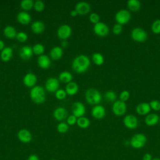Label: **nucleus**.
Returning a JSON list of instances; mask_svg holds the SVG:
<instances>
[{
  "mask_svg": "<svg viewBox=\"0 0 160 160\" xmlns=\"http://www.w3.org/2000/svg\"><path fill=\"white\" fill-rule=\"evenodd\" d=\"M90 64V59L86 55L79 54L72 61V68L76 72L82 73L88 69Z\"/></svg>",
  "mask_w": 160,
  "mask_h": 160,
  "instance_id": "f257e3e1",
  "label": "nucleus"
},
{
  "mask_svg": "<svg viewBox=\"0 0 160 160\" xmlns=\"http://www.w3.org/2000/svg\"><path fill=\"white\" fill-rule=\"evenodd\" d=\"M30 97L32 101L36 104H41L46 100V92L41 86H34L30 91Z\"/></svg>",
  "mask_w": 160,
  "mask_h": 160,
  "instance_id": "f03ea898",
  "label": "nucleus"
},
{
  "mask_svg": "<svg viewBox=\"0 0 160 160\" xmlns=\"http://www.w3.org/2000/svg\"><path fill=\"white\" fill-rule=\"evenodd\" d=\"M86 101L91 105H98L102 99V96L100 92L96 88H89L85 93Z\"/></svg>",
  "mask_w": 160,
  "mask_h": 160,
  "instance_id": "7ed1b4c3",
  "label": "nucleus"
},
{
  "mask_svg": "<svg viewBox=\"0 0 160 160\" xmlns=\"http://www.w3.org/2000/svg\"><path fill=\"white\" fill-rule=\"evenodd\" d=\"M147 138L144 134L137 133L132 136L129 141V144L132 148L139 149L142 148L145 146Z\"/></svg>",
  "mask_w": 160,
  "mask_h": 160,
  "instance_id": "20e7f679",
  "label": "nucleus"
},
{
  "mask_svg": "<svg viewBox=\"0 0 160 160\" xmlns=\"http://www.w3.org/2000/svg\"><path fill=\"white\" fill-rule=\"evenodd\" d=\"M131 38L136 42H143L147 40L148 33L141 28H134L131 33Z\"/></svg>",
  "mask_w": 160,
  "mask_h": 160,
  "instance_id": "39448f33",
  "label": "nucleus"
},
{
  "mask_svg": "<svg viewBox=\"0 0 160 160\" xmlns=\"http://www.w3.org/2000/svg\"><path fill=\"white\" fill-rule=\"evenodd\" d=\"M131 15L130 12L126 9H121L115 14V20L118 24L121 25L126 24L131 20Z\"/></svg>",
  "mask_w": 160,
  "mask_h": 160,
  "instance_id": "423d86ee",
  "label": "nucleus"
},
{
  "mask_svg": "<svg viewBox=\"0 0 160 160\" xmlns=\"http://www.w3.org/2000/svg\"><path fill=\"white\" fill-rule=\"evenodd\" d=\"M127 106L125 102L121 101L120 100H117L112 104V111L117 116H121L125 114L126 112Z\"/></svg>",
  "mask_w": 160,
  "mask_h": 160,
  "instance_id": "0eeeda50",
  "label": "nucleus"
},
{
  "mask_svg": "<svg viewBox=\"0 0 160 160\" xmlns=\"http://www.w3.org/2000/svg\"><path fill=\"white\" fill-rule=\"evenodd\" d=\"M93 30L94 33L100 37L106 36L109 32L108 25L103 22H99L97 24H94L93 27Z\"/></svg>",
  "mask_w": 160,
  "mask_h": 160,
  "instance_id": "6e6552de",
  "label": "nucleus"
},
{
  "mask_svg": "<svg viewBox=\"0 0 160 160\" xmlns=\"http://www.w3.org/2000/svg\"><path fill=\"white\" fill-rule=\"evenodd\" d=\"M123 124L128 129H134L138 126V119L132 114H128L124 118Z\"/></svg>",
  "mask_w": 160,
  "mask_h": 160,
  "instance_id": "1a4fd4ad",
  "label": "nucleus"
},
{
  "mask_svg": "<svg viewBox=\"0 0 160 160\" xmlns=\"http://www.w3.org/2000/svg\"><path fill=\"white\" fill-rule=\"evenodd\" d=\"M71 32L72 29L69 25L62 24L58 28L57 31V35L60 39L65 40L70 37Z\"/></svg>",
  "mask_w": 160,
  "mask_h": 160,
  "instance_id": "9d476101",
  "label": "nucleus"
},
{
  "mask_svg": "<svg viewBox=\"0 0 160 160\" xmlns=\"http://www.w3.org/2000/svg\"><path fill=\"white\" fill-rule=\"evenodd\" d=\"M59 82L56 78H49L48 79L45 83L46 89L50 92H53L59 89Z\"/></svg>",
  "mask_w": 160,
  "mask_h": 160,
  "instance_id": "9b49d317",
  "label": "nucleus"
},
{
  "mask_svg": "<svg viewBox=\"0 0 160 160\" xmlns=\"http://www.w3.org/2000/svg\"><path fill=\"white\" fill-rule=\"evenodd\" d=\"M71 109L72 114L78 118L83 116L86 112V108L81 102H75L73 103Z\"/></svg>",
  "mask_w": 160,
  "mask_h": 160,
  "instance_id": "f8f14e48",
  "label": "nucleus"
},
{
  "mask_svg": "<svg viewBox=\"0 0 160 160\" xmlns=\"http://www.w3.org/2000/svg\"><path fill=\"white\" fill-rule=\"evenodd\" d=\"M19 140L23 143H29L31 141L32 136L31 132L26 129H20L18 132Z\"/></svg>",
  "mask_w": 160,
  "mask_h": 160,
  "instance_id": "ddd939ff",
  "label": "nucleus"
},
{
  "mask_svg": "<svg viewBox=\"0 0 160 160\" xmlns=\"http://www.w3.org/2000/svg\"><path fill=\"white\" fill-rule=\"evenodd\" d=\"M91 115L96 119H102L106 115V109L101 105H95L91 110Z\"/></svg>",
  "mask_w": 160,
  "mask_h": 160,
  "instance_id": "4468645a",
  "label": "nucleus"
},
{
  "mask_svg": "<svg viewBox=\"0 0 160 160\" xmlns=\"http://www.w3.org/2000/svg\"><path fill=\"white\" fill-rule=\"evenodd\" d=\"M75 10L81 15L88 14L91 10V6L89 3L84 1L78 2L75 6Z\"/></svg>",
  "mask_w": 160,
  "mask_h": 160,
  "instance_id": "2eb2a0df",
  "label": "nucleus"
},
{
  "mask_svg": "<svg viewBox=\"0 0 160 160\" xmlns=\"http://www.w3.org/2000/svg\"><path fill=\"white\" fill-rule=\"evenodd\" d=\"M37 82V77L32 72L27 73L23 78L24 84L29 88H33Z\"/></svg>",
  "mask_w": 160,
  "mask_h": 160,
  "instance_id": "dca6fc26",
  "label": "nucleus"
},
{
  "mask_svg": "<svg viewBox=\"0 0 160 160\" xmlns=\"http://www.w3.org/2000/svg\"><path fill=\"white\" fill-rule=\"evenodd\" d=\"M33 54L32 48L29 46H22L19 51V56L24 60H29Z\"/></svg>",
  "mask_w": 160,
  "mask_h": 160,
  "instance_id": "f3484780",
  "label": "nucleus"
},
{
  "mask_svg": "<svg viewBox=\"0 0 160 160\" xmlns=\"http://www.w3.org/2000/svg\"><path fill=\"white\" fill-rule=\"evenodd\" d=\"M136 110V112L139 115L144 116L149 114L151 109L149 103L141 102L137 105Z\"/></svg>",
  "mask_w": 160,
  "mask_h": 160,
  "instance_id": "a211bd4d",
  "label": "nucleus"
},
{
  "mask_svg": "<svg viewBox=\"0 0 160 160\" xmlns=\"http://www.w3.org/2000/svg\"><path fill=\"white\" fill-rule=\"evenodd\" d=\"M144 122L148 126H154L159 122V117L156 113H149L146 115Z\"/></svg>",
  "mask_w": 160,
  "mask_h": 160,
  "instance_id": "6ab92c4d",
  "label": "nucleus"
},
{
  "mask_svg": "<svg viewBox=\"0 0 160 160\" xmlns=\"http://www.w3.org/2000/svg\"><path fill=\"white\" fill-rule=\"evenodd\" d=\"M37 62L39 66L42 69L49 68L51 64L50 58L46 54H42L41 56H39Z\"/></svg>",
  "mask_w": 160,
  "mask_h": 160,
  "instance_id": "aec40b11",
  "label": "nucleus"
},
{
  "mask_svg": "<svg viewBox=\"0 0 160 160\" xmlns=\"http://www.w3.org/2000/svg\"><path fill=\"white\" fill-rule=\"evenodd\" d=\"M54 117L58 121L64 120L67 118L68 112L63 107H58L54 111Z\"/></svg>",
  "mask_w": 160,
  "mask_h": 160,
  "instance_id": "412c9836",
  "label": "nucleus"
},
{
  "mask_svg": "<svg viewBox=\"0 0 160 160\" xmlns=\"http://www.w3.org/2000/svg\"><path fill=\"white\" fill-rule=\"evenodd\" d=\"M17 20L22 24H28L31 22V17L28 12L21 11L17 15Z\"/></svg>",
  "mask_w": 160,
  "mask_h": 160,
  "instance_id": "4be33fe9",
  "label": "nucleus"
},
{
  "mask_svg": "<svg viewBox=\"0 0 160 160\" xmlns=\"http://www.w3.org/2000/svg\"><path fill=\"white\" fill-rule=\"evenodd\" d=\"M13 55L12 49L11 47H6L4 48L1 52V59L2 61L8 62L11 60Z\"/></svg>",
  "mask_w": 160,
  "mask_h": 160,
  "instance_id": "5701e85b",
  "label": "nucleus"
},
{
  "mask_svg": "<svg viewBox=\"0 0 160 160\" xmlns=\"http://www.w3.org/2000/svg\"><path fill=\"white\" fill-rule=\"evenodd\" d=\"M31 28L33 32L36 34H40L44 31L45 26L42 21H36L32 22L31 26Z\"/></svg>",
  "mask_w": 160,
  "mask_h": 160,
  "instance_id": "b1692460",
  "label": "nucleus"
},
{
  "mask_svg": "<svg viewBox=\"0 0 160 160\" xmlns=\"http://www.w3.org/2000/svg\"><path fill=\"white\" fill-rule=\"evenodd\" d=\"M78 89H79V87H78V84L76 82H72V81L68 83L65 88V91H66L67 94L70 95V96L76 94L78 92Z\"/></svg>",
  "mask_w": 160,
  "mask_h": 160,
  "instance_id": "393cba45",
  "label": "nucleus"
},
{
  "mask_svg": "<svg viewBox=\"0 0 160 160\" xmlns=\"http://www.w3.org/2000/svg\"><path fill=\"white\" fill-rule=\"evenodd\" d=\"M63 54V50L61 47L55 46L52 48L50 51V56L53 60H58L61 59Z\"/></svg>",
  "mask_w": 160,
  "mask_h": 160,
  "instance_id": "a878e982",
  "label": "nucleus"
},
{
  "mask_svg": "<svg viewBox=\"0 0 160 160\" xmlns=\"http://www.w3.org/2000/svg\"><path fill=\"white\" fill-rule=\"evenodd\" d=\"M127 6L130 11L137 12L140 10L141 3L139 0H129L127 2Z\"/></svg>",
  "mask_w": 160,
  "mask_h": 160,
  "instance_id": "bb28decb",
  "label": "nucleus"
},
{
  "mask_svg": "<svg viewBox=\"0 0 160 160\" xmlns=\"http://www.w3.org/2000/svg\"><path fill=\"white\" fill-rule=\"evenodd\" d=\"M4 34L9 39H12L16 37L17 32L16 29L11 26H7L4 29Z\"/></svg>",
  "mask_w": 160,
  "mask_h": 160,
  "instance_id": "cd10ccee",
  "label": "nucleus"
},
{
  "mask_svg": "<svg viewBox=\"0 0 160 160\" xmlns=\"http://www.w3.org/2000/svg\"><path fill=\"white\" fill-rule=\"evenodd\" d=\"M59 79L61 81L68 84L71 82L72 79V75L69 71H62L59 74Z\"/></svg>",
  "mask_w": 160,
  "mask_h": 160,
  "instance_id": "c85d7f7f",
  "label": "nucleus"
},
{
  "mask_svg": "<svg viewBox=\"0 0 160 160\" xmlns=\"http://www.w3.org/2000/svg\"><path fill=\"white\" fill-rule=\"evenodd\" d=\"M76 123L79 128H81L82 129H86L89 126L90 121L88 118L82 116V117L78 118Z\"/></svg>",
  "mask_w": 160,
  "mask_h": 160,
  "instance_id": "c756f323",
  "label": "nucleus"
},
{
  "mask_svg": "<svg viewBox=\"0 0 160 160\" xmlns=\"http://www.w3.org/2000/svg\"><path fill=\"white\" fill-rule=\"evenodd\" d=\"M92 60L95 64L101 66L104 63V58L102 54L99 52H95L92 56Z\"/></svg>",
  "mask_w": 160,
  "mask_h": 160,
  "instance_id": "7c9ffc66",
  "label": "nucleus"
},
{
  "mask_svg": "<svg viewBox=\"0 0 160 160\" xmlns=\"http://www.w3.org/2000/svg\"><path fill=\"white\" fill-rule=\"evenodd\" d=\"M104 99L107 102H114L116 101L117 96L115 92L112 91H108L104 94Z\"/></svg>",
  "mask_w": 160,
  "mask_h": 160,
  "instance_id": "2f4dec72",
  "label": "nucleus"
},
{
  "mask_svg": "<svg viewBox=\"0 0 160 160\" xmlns=\"http://www.w3.org/2000/svg\"><path fill=\"white\" fill-rule=\"evenodd\" d=\"M21 8L26 11H29L34 7V2L32 0H22L20 2Z\"/></svg>",
  "mask_w": 160,
  "mask_h": 160,
  "instance_id": "473e14b6",
  "label": "nucleus"
},
{
  "mask_svg": "<svg viewBox=\"0 0 160 160\" xmlns=\"http://www.w3.org/2000/svg\"><path fill=\"white\" fill-rule=\"evenodd\" d=\"M32 48L33 53H34L36 55L41 56L43 54V52H44V47L41 43L35 44Z\"/></svg>",
  "mask_w": 160,
  "mask_h": 160,
  "instance_id": "72a5a7b5",
  "label": "nucleus"
},
{
  "mask_svg": "<svg viewBox=\"0 0 160 160\" xmlns=\"http://www.w3.org/2000/svg\"><path fill=\"white\" fill-rule=\"evenodd\" d=\"M57 130L59 133H66L69 130V125L66 122H61L58 124Z\"/></svg>",
  "mask_w": 160,
  "mask_h": 160,
  "instance_id": "f704fd0d",
  "label": "nucleus"
},
{
  "mask_svg": "<svg viewBox=\"0 0 160 160\" xmlns=\"http://www.w3.org/2000/svg\"><path fill=\"white\" fill-rule=\"evenodd\" d=\"M151 30L154 34H160V19H156L152 23Z\"/></svg>",
  "mask_w": 160,
  "mask_h": 160,
  "instance_id": "c9c22d12",
  "label": "nucleus"
},
{
  "mask_svg": "<svg viewBox=\"0 0 160 160\" xmlns=\"http://www.w3.org/2000/svg\"><path fill=\"white\" fill-rule=\"evenodd\" d=\"M45 4L43 1L41 0H37L34 2V8L38 12H41L44 9Z\"/></svg>",
  "mask_w": 160,
  "mask_h": 160,
  "instance_id": "e433bc0d",
  "label": "nucleus"
},
{
  "mask_svg": "<svg viewBox=\"0 0 160 160\" xmlns=\"http://www.w3.org/2000/svg\"><path fill=\"white\" fill-rule=\"evenodd\" d=\"M66 95H67V93H66V91L62 89H59L55 92L56 98L59 100L64 99L66 97Z\"/></svg>",
  "mask_w": 160,
  "mask_h": 160,
  "instance_id": "4c0bfd02",
  "label": "nucleus"
},
{
  "mask_svg": "<svg viewBox=\"0 0 160 160\" xmlns=\"http://www.w3.org/2000/svg\"><path fill=\"white\" fill-rule=\"evenodd\" d=\"M130 98V92L127 90L122 91L119 94V100L123 102H126Z\"/></svg>",
  "mask_w": 160,
  "mask_h": 160,
  "instance_id": "58836bf2",
  "label": "nucleus"
},
{
  "mask_svg": "<svg viewBox=\"0 0 160 160\" xmlns=\"http://www.w3.org/2000/svg\"><path fill=\"white\" fill-rule=\"evenodd\" d=\"M16 38L18 39V41H19V42H26L27 41L28 35L24 32H19L17 33V35H16Z\"/></svg>",
  "mask_w": 160,
  "mask_h": 160,
  "instance_id": "ea45409f",
  "label": "nucleus"
},
{
  "mask_svg": "<svg viewBox=\"0 0 160 160\" xmlns=\"http://www.w3.org/2000/svg\"><path fill=\"white\" fill-rule=\"evenodd\" d=\"M149 105L151 109L156 111L160 110V101L158 100H152L151 101H150Z\"/></svg>",
  "mask_w": 160,
  "mask_h": 160,
  "instance_id": "a19ab883",
  "label": "nucleus"
},
{
  "mask_svg": "<svg viewBox=\"0 0 160 160\" xmlns=\"http://www.w3.org/2000/svg\"><path fill=\"white\" fill-rule=\"evenodd\" d=\"M89 21L92 22V23H93V24H97L98 22H100L99 21V20H100V17H99V16L98 15V14H97V13H96V12H92V13H91L90 15H89Z\"/></svg>",
  "mask_w": 160,
  "mask_h": 160,
  "instance_id": "79ce46f5",
  "label": "nucleus"
},
{
  "mask_svg": "<svg viewBox=\"0 0 160 160\" xmlns=\"http://www.w3.org/2000/svg\"><path fill=\"white\" fill-rule=\"evenodd\" d=\"M122 31V25L119 24H116L114 25L112 28V32L115 35H119L120 34Z\"/></svg>",
  "mask_w": 160,
  "mask_h": 160,
  "instance_id": "37998d69",
  "label": "nucleus"
},
{
  "mask_svg": "<svg viewBox=\"0 0 160 160\" xmlns=\"http://www.w3.org/2000/svg\"><path fill=\"white\" fill-rule=\"evenodd\" d=\"M77 119H78L77 117H76L73 114L70 115L67 118V124L71 126L74 125L77 122Z\"/></svg>",
  "mask_w": 160,
  "mask_h": 160,
  "instance_id": "c03bdc74",
  "label": "nucleus"
},
{
  "mask_svg": "<svg viewBox=\"0 0 160 160\" xmlns=\"http://www.w3.org/2000/svg\"><path fill=\"white\" fill-rule=\"evenodd\" d=\"M152 158L151 154L147 152L145 153L142 156V160H152Z\"/></svg>",
  "mask_w": 160,
  "mask_h": 160,
  "instance_id": "a18cd8bd",
  "label": "nucleus"
},
{
  "mask_svg": "<svg viewBox=\"0 0 160 160\" xmlns=\"http://www.w3.org/2000/svg\"><path fill=\"white\" fill-rule=\"evenodd\" d=\"M27 160H39V159L36 154H31L29 156Z\"/></svg>",
  "mask_w": 160,
  "mask_h": 160,
  "instance_id": "49530a36",
  "label": "nucleus"
},
{
  "mask_svg": "<svg viewBox=\"0 0 160 160\" xmlns=\"http://www.w3.org/2000/svg\"><path fill=\"white\" fill-rule=\"evenodd\" d=\"M78 14V12L75 9L72 10V11L70 12V15H71V16H72V17H75V16H76Z\"/></svg>",
  "mask_w": 160,
  "mask_h": 160,
  "instance_id": "de8ad7c7",
  "label": "nucleus"
},
{
  "mask_svg": "<svg viewBox=\"0 0 160 160\" xmlns=\"http://www.w3.org/2000/svg\"><path fill=\"white\" fill-rule=\"evenodd\" d=\"M4 48V42L0 39V51H2Z\"/></svg>",
  "mask_w": 160,
  "mask_h": 160,
  "instance_id": "09e8293b",
  "label": "nucleus"
},
{
  "mask_svg": "<svg viewBox=\"0 0 160 160\" xmlns=\"http://www.w3.org/2000/svg\"><path fill=\"white\" fill-rule=\"evenodd\" d=\"M61 45H62V46H63V47H66V46L68 45L67 41H66L65 40H63V41H62V42H61Z\"/></svg>",
  "mask_w": 160,
  "mask_h": 160,
  "instance_id": "8fccbe9b",
  "label": "nucleus"
},
{
  "mask_svg": "<svg viewBox=\"0 0 160 160\" xmlns=\"http://www.w3.org/2000/svg\"><path fill=\"white\" fill-rule=\"evenodd\" d=\"M152 160H160V158H152Z\"/></svg>",
  "mask_w": 160,
  "mask_h": 160,
  "instance_id": "3c124183",
  "label": "nucleus"
},
{
  "mask_svg": "<svg viewBox=\"0 0 160 160\" xmlns=\"http://www.w3.org/2000/svg\"><path fill=\"white\" fill-rule=\"evenodd\" d=\"M51 160H57V159H51Z\"/></svg>",
  "mask_w": 160,
  "mask_h": 160,
  "instance_id": "603ef678",
  "label": "nucleus"
},
{
  "mask_svg": "<svg viewBox=\"0 0 160 160\" xmlns=\"http://www.w3.org/2000/svg\"><path fill=\"white\" fill-rule=\"evenodd\" d=\"M159 122H160V118H159Z\"/></svg>",
  "mask_w": 160,
  "mask_h": 160,
  "instance_id": "864d4df0",
  "label": "nucleus"
}]
</instances>
